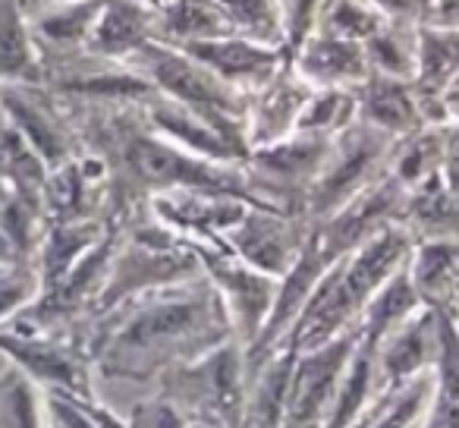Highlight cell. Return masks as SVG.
Here are the masks:
<instances>
[{
    "label": "cell",
    "instance_id": "6da1fadb",
    "mask_svg": "<svg viewBox=\"0 0 459 428\" xmlns=\"http://www.w3.org/2000/svg\"><path fill=\"white\" fill-rule=\"evenodd\" d=\"M91 369L108 381L148 384L183 359L233 337L227 309L204 275L135 296L85 325Z\"/></svg>",
    "mask_w": 459,
    "mask_h": 428
},
{
    "label": "cell",
    "instance_id": "7a4b0ae2",
    "mask_svg": "<svg viewBox=\"0 0 459 428\" xmlns=\"http://www.w3.org/2000/svg\"><path fill=\"white\" fill-rule=\"evenodd\" d=\"M154 384L189 422L239 428L246 403V346L227 337L198 356L167 365Z\"/></svg>",
    "mask_w": 459,
    "mask_h": 428
},
{
    "label": "cell",
    "instance_id": "3957f363",
    "mask_svg": "<svg viewBox=\"0 0 459 428\" xmlns=\"http://www.w3.org/2000/svg\"><path fill=\"white\" fill-rule=\"evenodd\" d=\"M390 145H394L390 135L377 133L362 120L350 123L343 133L333 135L331 152L302 198V214L308 218V224L331 218L356 192L375 183L387 167Z\"/></svg>",
    "mask_w": 459,
    "mask_h": 428
},
{
    "label": "cell",
    "instance_id": "277c9868",
    "mask_svg": "<svg viewBox=\"0 0 459 428\" xmlns=\"http://www.w3.org/2000/svg\"><path fill=\"white\" fill-rule=\"evenodd\" d=\"M79 331H13L0 325V356L13 362L39 388L98 397L91 388V356Z\"/></svg>",
    "mask_w": 459,
    "mask_h": 428
},
{
    "label": "cell",
    "instance_id": "5b68a950",
    "mask_svg": "<svg viewBox=\"0 0 459 428\" xmlns=\"http://www.w3.org/2000/svg\"><path fill=\"white\" fill-rule=\"evenodd\" d=\"M186 243L195 252L198 265H202V275L208 277L211 287L221 296L223 309H227L230 328H233V337L249 350L271 312V302H274L277 293V277L239 262L221 243H192V240H186Z\"/></svg>",
    "mask_w": 459,
    "mask_h": 428
},
{
    "label": "cell",
    "instance_id": "8992f818",
    "mask_svg": "<svg viewBox=\"0 0 459 428\" xmlns=\"http://www.w3.org/2000/svg\"><path fill=\"white\" fill-rule=\"evenodd\" d=\"M359 344V328L337 334L333 340L293 356L287 384V409H283V428H321L333 390L340 384L346 362Z\"/></svg>",
    "mask_w": 459,
    "mask_h": 428
},
{
    "label": "cell",
    "instance_id": "52a82bcc",
    "mask_svg": "<svg viewBox=\"0 0 459 428\" xmlns=\"http://www.w3.org/2000/svg\"><path fill=\"white\" fill-rule=\"evenodd\" d=\"M308 237V218L299 211L264 208L249 205L239 214L237 224H230L221 237V246H227L239 262L252 265L255 271H264L271 277H281L299 256L302 243Z\"/></svg>",
    "mask_w": 459,
    "mask_h": 428
},
{
    "label": "cell",
    "instance_id": "ba28073f",
    "mask_svg": "<svg viewBox=\"0 0 459 428\" xmlns=\"http://www.w3.org/2000/svg\"><path fill=\"white\" fill-rule=\"evenodd\" d=\"M142 117H145L142 123L152 133H158L160 139L173 142L177 148L195 154V158H208L217 161V164H243L246 154H249V145L233 133H227L221 123H214L189 104L158 95V92L142 101Z\"/></svg>",
    "mask_w": 459,
    "mask_h": 428
},
{
    "label": "cell",
    "instance_id": "9c48e42d",
    "mask_svg": "<svg viewBox=\"0 0 459 428\" xmlns=\"http://www.w3.org/2000/svg\"><path fill=\"white\" fill-rule=\"evenodd\" d=\"M453 325H456V319H450V315H440L428 306L415 309L406 321H400L394 331L384 334L375 344L377 384L384 388V384L406 381L419 371L434 369L444 337Z\"/></svg>",
    "mask_w": 459,
    "mask_h": 428
},
{
    "label": "cell",
    "instance_id": "30bf717a",
    "mask_svg": "<svg viewBox=\"0 0 459 428\" xmlns=\"http://www.w3.org/2000/svg\"><path fill=\"white\" fill-rule=\"evenodd\" d=\"M148 211L160 224L177 231L183 240L192 243H221L223 231L237 224L249 205V198L223 196V192H204V189H170L145 198Z\"/></svg>",
    "mask_w": 459,
    "mask_h": 428
},
{
    "label": "cell",
    "instance_id": "8fae6325",
    "mask_svg": "<svg viewBox=\"0 0 459 428\" xmlns=\"http://www.w3.org/2000/svg\"><path fill=\"white\" fill-rule=\"evenodd\" d=\"M173 48L186 51L204 70L214 73L221 83L233 85L239 92H249L255 85H262L264 79H271L287 64L283 48L262 45V41L243 39V35H217V39H198Z\"/></svg>",
    "mask_w": 459,
    "mask_h": 428
},
{
    "label": "cell",
    "instance_id": "7c38bea8",
    "mask_svg": "<svg viewBox=\"0 0 459 428\" xmlns=\"http://www.w3.org/2000/svg\"><path fill=\"white\" fill-rule=\"evenodd\" d=\"M0 117L29 142L48 170L73 158L66 123L57 117V108L41 98L39 85H0Z\"/></svg>",
    "mask_w": 459,
    "mask_h": 428
},
{
    "label": "cell",
    "instance_id": "4fadbf2b",
    "mask_svg": "<svg viewBox=\"0 0 459 428\" xmlns=\"http://www.w3.org/2000/svg\"><path fill=\"white\" fill-rule=\"evenodd\" d=\"M308 85L283 64L271 79L246 92V142L249 148L268 145L293 133L296 117L308 98Z\"/></svg>",
    "mask_w": 459,
    "mask_h": 428
},
{
    "label": "cell",
    "instance_id": "5bb4252c",
    "mask_svg": "<svg viewBox=\"0 0 459 428\" xmlns=\"http://www.w3.org/2000/svg\"><path fill=\"white\" fill-rule=\"evenodd\" d=\"M287 64L308 89H356L368 76L362 41L333 39V35L325 32L308 35L290 54Z\"/></svg>",
    "mask_w": 459,
    "mask_h": 428
},
{
    "label": "cell",
    "instance_id": "9a60e30c",
    "mask_svg": "<svg viewBox=\"0 0 459 428\" xmlns=\"http://www.w3.org/2000/svg\"><path fill=\"white\" fill-rule=\"evenodd\" d=\"M406 275L421 306L456 319L459 246L456 237L415 240L406 258Z\"/></svg>",
    "mask_w": 459,
    "mask_h": 428
},
{
    "label": "cell",
    "instance_id": "2e32d148",
    "mask_svg": "<svg viewBox=\"0 0 459 428\" xmlns=\"http://www.w3.org/2000/svg\"><path fill=\"white\" fill-rule=\"evenodd\" d=\"M154 35V7L142 0H101L95 26L85 41V54L98 60H123L126 64Z\"/></svg>",
    "mask_w": 459,
    "mask_h": 428
},
{
    "label": "cell",
    "instance_id": "e0dca14e",
    "mask_svg": "<svg viewBox=\"0 0 459 428\" xmlns=\"http://www.w3.org/2000/svg\"><path fill=\"white\" fill-rule=\"evenodd\" d=\"M356 104L359 120L375 127L377 133L390 135V139H400V135H409L412 129L425 127L409 79L368 73L356 85Z\"/></svg>",
    "mask_w": 459,
    "mask_h": 428
},
{
    "label": "cell",
    "instance_id": "ac0fdd59",
    "mask_svg": "<svg viewBox=\"0 0 459 428\" xmlns=\"http://www.w3.org/2000/svg\"><path fill=\"white\" fill-rule=\"evenodd\" d=\"M434 390V369L375 390L352 428H419Z\"/></svg>",
    "mask_w": 459,
    "mask_h": 428
},
{
    "label": "cell",
    "instance_id": "d6986e66",
    "mask_svg": "<svg viewBox=\"0 0 459 428\" xmlns=\"http://www.w3.org/2000/svg\"><path fill=\"white\" fill-rule=\"evenodd\" d=\"M45 79L22 0H0V85H39Z\"/></svg>",
    "mask_w": 459,
    "mask_h": 428
},
{
    "label": "cell",
    "instance_id": "ffe728a7",
    "mask_svg": "<svg viewBox=\"0 0 459 428\" xmlns=\"http://www.w3.org/2000/svg\"><path fill=\"white\" fill-rule=\"evenodd\" d=\"M98 10H101V0H60V4L29 13L39 51L41 48H54L60 54L85 51Z\"/></svg>",
    "mask_w": 459,
    "mask_h": 428
},
{
    "label": "cell",
    "instance_id": "44dd1931",
    "mask_svg": "<svg viewBox=\"0 0 459 428\" xmlns=\"http://www.w3.org/2000/svg\"><path fill=\"white\" fill-rule=\"evenodd\" d=\"M421 309L419 296L412 290V281L406 275V265L396 268L375 293L365 300L362 312H359V340H365L368 346H375L384 334L394 331L400 321H406L409 315Z\"/></svg>",
    "mask_w": 459,
    "mask_h": 428
},
{
    "label": "cell",
    "instance_id": "7402d4cb",
    "mask_svg": "<svg viewBox=\"0 0 459 428\" xmlns=\"http://www.w3.org/2000/svg\"><path fill=\"white\" fill-rule=\"evenodd\" d=\"M377 388L381 384H377V369H375V346L359 340L343 375H340V384L333 390V400L327 406L325 425L321 428H352V422L359 419V413L375 397Z\"/></svg>",
    "mask_w": 459,
    "mask_h": 428
},
{
    "label": "cell",
    "instance_id": "603a6c76",
    "mask_svg": "<svg viewBox=\"0 0 459 428\" xmlns=\"http://www.w3.org/2000/svg\"><path fill=\"white\" fill-rule=\"evenodd\" d=\"M154 35L167 45L230 35L217 0H164L154 10Z\"/></svg>",
    "mask_w": 459,
    "mask_h": 428
},
{
    "label": "cell",
    "instance_id": "cb8c5ba5",
    "mask_svg": "<svg viewBox=\"0 0 459 428\" xmlns=\"http://www.w3.org/2000/svg\"><path fill=\"white\" fill-rule=\"evenodd\" d=\"M0 428H45L41 388L13 362H0Z\"/></svg>",
    "mask_w": 459,
    "mask_h": 428
},
{
    "label": "cell",
    "instance_id": "d4e9b609",
    "mask_svg": "<svg viewBox=\"0 0 459 428\" xmlns=\"http://www.w3.org/2000/svg\"><path fill=\"white\" fill-rule=\"evenodd\" d=\"M359 120L356 89H312L296 117L293 133L337 135Z\"/></svg>",
    "mask_w": 459,
    "mask_h": 428
},
{
    "label": "cell",
    "instance_id": "484cf974",
    "mask_svg": "<svg viewBox=\"0 0 459 428\" xmlns=\"http://www.w3.org/2000/svg\"><path fill=\"white\" fill-rule=\"evenodd\" d=\"M230 35L283 48V16L281 0H217Z\"/></svg>",
    "mask_w": 459,
    "mask_h": 428
},
{
    "label": "cell",
    "instance_id": "4316f807",
    "mask_svg": "<svg viewBox=\"0 0 459 428\" xmlns=\"http://www.w3.org/2000/svg\"><path fill=\"white\" fill-rule=\"evenodd\" d=\"M365 66L368 73L377 76H394L409 79L412 83V66H415V32L409 35L406 26L400 22H384L371 39L362 41Z\"/></svg>",
    "mask_w": 459,
    "mask_h": 428
},
{
    "label": "cell",
    "instance_id": "83f0119b",
    "mask_svg": "<svg viewBox=\"0 0 459 428\" xmlns=\"http://www.w3.org/2000/svg\"><path fill=\"white\" fill-rule=\"evenodd\" d=\"M384 16L371 7L368 0H325L318 13L315 32L333 35L346 41H365L384 26Z\"/></svg>",
    "mask_w": 459,
    "mask_h": 428
},
{
    "label": "cell",
    "instance_id": "f1b7e54d",
    "mask_svg": "<svg viewBox=\"0 0 459 428\" xmlns=\"http://www.w3.org/2000/svg\"><path fill=\"white\" fill-rule=\"evenodd\" d=\"M39 296V275H35L32 262H16L0 268V325L13 319L20 309Z\"/></svg>",
    "mask_w": 459,
    "mask_h": 428
},
{
    "label": "cell",
    "instance_id": "f546056e",
    "mask_svg": "<svg viewBox=\"0 0 459 428\" xmlns=\"http://www.w3.org/2000/svg\"><path fill=\"white\" fill-rule=\"evenodd\" d=\"M325 0H281L283 16V54H293L318 26V13Z\"/></svg>",
    "mask_w": 459,
    "mask_h": 428
},
{
    "label": "cell",
    "instance_id": "4dcf8cb0",
    "mask_svg": "<svg viewBox=\"0 0 459 428\" xmlns=\"http://www.w3.org/2000/svg\"><path fill=\"white\" fill-rule=\"evenodd\" d=\"M123 422H126V428H189V419L158 390L135 400L129 409V419Z\"/></svg>",
    "mask_w": 459,
    "mask_h": 428
},
{
    "label": "cell",
    "instance_id": "1f68e13d",
    "mask_svg": "<svg viewBox=\"0 0 459 428\" xmlns=\"http://www.w3.org/2000/svg\"><path fill=\"white\" fill-rule=\"evenodd\" d=\"M368 4L387 22H412V26H419L428 0H368Z\"/></svg>",
    "mask_w": 459,
    "mask_h": 428
},
{
    "label": "cell",
    "instance_id": "d6a6232c",
    "mask_svg": "<svg viewBox=\"0 0 459 428\" xmlns=\"http://www.w3.org/2000/svg\"><path fill=\"white\" fill-rule=\"evenodd\" d=\"M16 262H26V258H20L16 246L7 240V233L0 231V268H7V265H16Z\"/></svg>",
    "mask_w": 459,
    "mask_h": 428
},
{
    "label": "cell",
    "instance_id": "836d02e7",
    "mask_svg": "<svg viewBox=\"0 0 459 428\" xmlns=\"http://www.w3.org/2000/svg\"><path fill=\"white\" fill-rule=\"evenodd\" d=\"M51 4H60V0H22L26 13H35V10H41V7H51Z\"/></svg>",
    "mask_w": 459,
    "mask_h": 428
},
{
    "label": "cell",
    "instance_id": "e575fe53",
    "mask_svg": "<svg viewBox=\"0 0 459 428\" xmlns=\"http://www.w3.org/2000/svg\"><path fill=\"white\" fill-rule=\"evenodd\" d=\"M7 192H10V186L4 183V179H0V202H4V198H7Z\"/></svg>",
    "mask_w": 459,
    "mask_h": 428
},
{
    "label": "cell",
    "instance_id": "d590c367",
    "mask_svg": "<svg viewBox=\"0 0 459 428\" xmlns=\"http://www.w3.org/2000/svg\"><path fill=\"white\" fill-rule=\"evenodd\" d=\"M142 4H148V7H154V10H158L160 4H164V0H142Z\"/></svg>",
    "mask_w": 459,
    "mask_h": 428
},
{
    "label": "cell",
    "instance_id": "8d00e7d4",
    "mask_svg": "<svg viewBox=\"0 0 459 428\" xmlns=\"http://www.w3.org/2000/svg\"><path fill=\"white\" fill-rule=\"evenodd\" d=\"M189 428H214V425H204V422H189Z\"/></svg>",
    "mask_w": 459,
    "mask_h": 428
}]
</instances>
